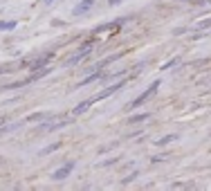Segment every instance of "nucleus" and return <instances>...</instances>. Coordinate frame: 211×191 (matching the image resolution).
I'll use <instances>...</instances> for the list:
<instances>
[{
    "instance_id": "nucleus-1",
    "label": "nucleus",
    "mask_w": 211,
    "mask_h": 191,
    "mask_svg": "<svg viewBox=\"0 0 211 191\" xmlns=\"http://www.w3.org/2000/svg\"><path fill=\"white\" fill-rule=\"evenodd\" d=\"M157 88H159V81H153V83L148 85V90H146V92H141L139 97L130 103V106H132V108H137V106H141V103H146V101L153 97V94H155V90H157Z\"/></svg>"
},
{
    "instance_id": "nucleus-2",
    "label": "nucleus",
    "mask_w": 211,
    "mask_h": 191,
    "mask_svg": "<svg viewBox=\"0 0 211 191\" xmlns=\"http://www.w3.org/2000/svg\"><path fill=\"white\" fill-rule=\"evenodd\" d=\"M92 47H94V43H85V45L81 47V50H79V52H76V54L72 56V59H68V61H65V65H76L79 61H83L85 56H88V54L92 52Z\"/></svg>"
},
{
    "instance_id": "nucleus-3",
    "label": "nucleus",
    "mask_w": 211,
    "mask_h": 191,
    "mask_svg": "<svg viewBox=\"0 0 211 191\" xmlns=\"http://www.w3.org/2000/svg\"><path fill=\"white\" fill-rule=\"evenodd\" d=\"M72 169H74V162H68V164H63L59 171H54V173H52V180H65V178L72 173Z\"/></svg>"
},
{
    "instance_id": "nucleus-4",
    "label": "nucleus",
    "mask_w": 211,
    "mask_h": 191,
    "mask_svg": "<svg viewBox=\"0 0 211 191\" xmlns=\"http://www.w3.org/2000/svg\"><path fill=\"white\" fill-rule=\"evenodd\" d=\"M121 27V23H110V25H103L99 30H94V34H114Z\"/></svg>"
},
{
    "instance_id": "nucleus-5",
    "label": "nucleus",
    "mask_w": 211,
    "mask_h": 191,
    "mask_svg": "<svg viewBox=\"0 0 211 191\" xmlns=\"http://www.w3.org/2000/svg\"><path fill=\"white\" fill-rule=\"evenodd\" d=\"M92 5H94V0H83L81 5H76V7H74V11H72V14H74V16H81L83 11H88Z\"/></svg>"
},
{
    "instance_id": "nucleus-6",
    "label": "nucleus",
    "mask_w": 211,
    "mask_h": 191,
    "mask_svg": "<svg viewBox=\"0 0 211 191\" xmlns=\"http://www.w3.org/2000/svg\"><path fill=\"white\" fill-rule=\"evenodd\" d=\"M101 76H103V72H99V68H97V70H94V74H88L85 79H81V81H79V85H88V83H94L97 79H101Z\"/></svg>"
},
{
    "instance_id": "nucleus-7",
    "label": "nucleus",
    "mask_w": 211,
    "mask_h": 191,
    "mask_svg": "<svg viewBox=\"0 0 211 191\" xmlns=\"http://www.w3.org/2000/svg\"><path fill=\"white\" fill-rule=\"evenodd\" d=\"M43 119H50V115L47 112H36V115H29L27 121H43Z\"/></svg>"
},
{
    "instance_id": "nucleus-8",
    "label": "nucleus",
    "mask_w": 211,
    "mask_h": 191,
    "mask_svg": "<svg viewBox=\"0 0 211 191\" xmlns=\"http://www.w3.org/2000/svg\"><path fill=\"white\" fill-rule=\"evenodd\" d=\"M146 119H148V115L141 112V115H132V117L128 119V124H139V121H146Z\"/></svg>"
},
{
    "instance_id": "nucleus-9",
    "label": "nucleus",
    "mask_w": 211,
    "mask_h": 191,
    "mask_svg": "<svg viewBox=\"0 0 211 191\" xmlns=\"http://www.w3.org/2000/svg\"><path fill=\"white\" fill-rule=\"evenodd\" d=\"M175 139H177V135H166V137H159L157 144L159 146H166V144H171V142H175Z\"/></svg>"
},
{
    "instance_id": "nucleus-10",
    "label": "nucleus",
    "mask_w": 211,
    "mask_h": 191,
    "mask_svg": "<svg viewBox=\"0 0 211 191\" xmlns=\"http://www.w3.org/2000/svg\"><path fill=\"white\" fill-rule=\"evenodd\" d=\"M207 27H211V18H204V20L195 23V30H207Z\"/></svg>"
},
{
    "instance_id": "nucleus-11",
    "label": "nucleus",
    "mask_w": 211,
    "mask_h": 191,
    "mask_svg": "<svg viewBox=\"0 0 211 191\" xmlns=\"http://www.w3.org/2000/svg\"><path fill=\"white\" fill-rule=\"evenodd\" d=\"M16 27V20H7V23H0V30H11Z\"/></svg>"
},
{
    "instance_id": "nucleus-12",
    "label": "nucleus",
    "mask_w": 211,
    "mask_h": 191,
    "mask_svg": "<svg viewBox=\"0 0 211 191\" xmlns=\"http://www.w3.org/2000/svg\"><path fill=\"white\" fill-rule=\"evenodd\" d=\"M59 146H61V144H52V146H47V148H43L41 153H43V155H47V153H52V151H56Z\"/></svg>"
},
{
    "instance_id": "nucleus-13",
    "label": "nucleus",
    "mask_w": 211,
    "mask_h": 191,
    "mask_svg": "<svg viewBox=\"0 0 211 191\" xmlns=\"http://www.w3.org/2000/svg\"><path fill=\"white\" fill-rule=\"evenodd\" d=\"M135 175H137V173H130L128 178H123V184H128V182H130V180H135Z\"/></svg>"
},
{
    "instance_id": "nucleus-14",
    "label": "nucleus",
    "mask_w": 211,
    "mask_h": 191,
    "mask_svg": "<svg viewBox=\"0 0 211 191\" xmlns=\"http://www.w3.org/2000/svg\"><path fill=\"white\" fill-rule=\"evenodd\" d=\"M117 2H121V0H110V5H117Z\"/></svg>"
},
{
    "instance_id": "nucleus-15",
    "label": "nucleus",
    "mask_w": 211,
    "mask_h": 191,
    "mask_svg": "<svg viewBox=\"0 0 211 191\" xmlns=\"http://www.w3.org/2000/svg\"><path fill=\"white\" fill-rule=\"evenodd\" d=\"M5 121H7V119H5V117H0V126H2V124H5Z\"/></svg>"
}]
</instances>
